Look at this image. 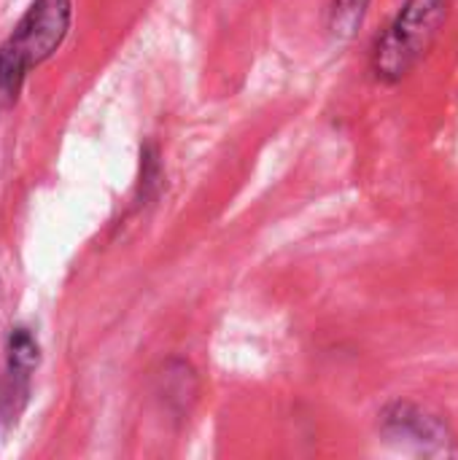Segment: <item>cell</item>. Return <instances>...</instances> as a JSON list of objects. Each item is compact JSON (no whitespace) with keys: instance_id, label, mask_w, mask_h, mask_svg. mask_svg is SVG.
<instances>
[{"instance_id":"cell-1","label":"cell","mask_w":458,"mask_h":460,"mask_svg":"<svg viewBox=\"0 0 458 460\" xmlns=\"http://www.w3.org/2000/svg\"><path fill=\"white\" fill-rule=\"evenodd\" d=\"M73 24V0H32L0 43V105L16 102L27 75L49 62Z\"/></svg>"},{"instance_id":"cell-2","label":"cell","mask_w":458,"mask_h":460,"mask_svg":"<svg viewBox=\"0 0 458 460\" xmlns=\"http://www.w3.org/2000/svg\"><path fill=\"white\" fill-rule=\"evenodd\" d=\"M448 11L451 0H405L389 27L375 38L370 54L373 78L386 86L405 81L429 54L448 22Z\"/></svg>"},{"instance_id":"cell-3","label":"cell","mask_w":458,"mask_h":460,"mask_svg":"<svg viewBox=\"0 0 458 460\" xmlns=\"http://www.w3.org/2000/svg\"><path fill=\"white\" fill-rule=\"evenodd\" d=\"M381 434L386 437V442L402 447V450H413L418 456H454L458 453L456 437L448 429V423L418 407L410 402H394L381 412L378 420Z\"/></svg>"},{"instance_id":"cell-4","label":"cell","mask_w":458,"mask_h":460,"mask_svg":"<svg viewBox=\"0 0 458 460\" xmlns=\"http://www.w3.org/2000/svg\"><path fill=\"white\" fill-rule=\"evenodd\" d=\"M40 364V345L38 337L27 326H13L5 337V377L0 383V418L16 420L22 412L27 394H30V377Z\"/></svg>"},{"instance_id":"cell-5","label":"cell","mask_w":458,"mask_h":460,"mask_svg":"<svg viewBox=\"0 0 458 460\" xmlns=\"http://www.w3.org/2000/svg\"><path fill=\"white\" fill-rule=\"evenodd\" d=\"M159 396H162L165 407L178 415L184 410H189L197 399V375H194L192 364H186L181 358H170L159 375Z\"/></svg>"},{"instance_id":"cell-6","label":"cell","mask_w":458,"mask_h":460,"mask_svg":"<svg viewBox=\"0 0 458 460\" xmlns=\"http://www.w3.org/2000/svg\"><path fill=\"white\" fill-rule=\"evenodd\" d=\"M373 0H332L327 8V32L332 40H351L367 19Z\"/></svg>"},{"instance_id":"cell-7","label":"cell","mask_w":458,"mask_h":460,"mask_svg":"<svg viewBox=\"0 0 458 460\" xmlns=\"http://www.w3.org/2000/svg\"><path fill=\"white\" fill-rule=\"evenodd\" d=\"M162 178V164H159V151L154 146H146L140 151V183H138V202L143 205L151 191L159 186Z\"/></svg>"}]
</instances>
